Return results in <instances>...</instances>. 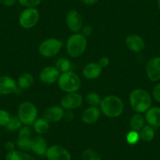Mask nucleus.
I'll return each instance as SVG.
<instances>
[{
    "mask_svg": "<svg viewBox=\"0 0 160 160\" xmlns=\"http://www.w3.org/2000/svg\"><path fill=\"white\" fill-rule=\"evenodd\" d=\"M100 110L108 118H116L124 111V104L122 99L115 95H109L101 100Z\"/></svg>",
    "mask_w": 160,
    "mask_h": 160,
    "instance_id": "1",
    "label": "nucleus"
},
{
    "mask_svg": "<svg viewBox=\"0 0 160 160\" xmlns=\"http://www.w3.org/2000/svg\"><path fill=\"white\" fill-rule=\"evenodd\" d=\"M152 99L149 93L143 89H135L130 94V104L137 113L146 112L152 105Z\"/></svg>",
    "mask_w": 160,
    "mask_h": 160,
    "instance_id": "2",
    "label": "nucleus"
},
{
    "mask_svg": "<svg viewBox=\"0 0 160 160\" xmlns=\"http://www.w3.org/2000/svg\"><path fill=\"white\" fill-rule=\"evenodd\" d=\"M87 47V40L81 33H74L68 38L66 50L71 58H76L82 56Z\"/></svg>",
    "mask_w": 160,
    "mask_h": 160,
    "instance_id": "3",
    "label": "nucleus"
},
{
    "mask_svg": "<svg viewBox=\"0 0 160 160\" xmlns=\"http://www.w3.org/2000/svg\"><path fill=\"white\" fill-rule=\"evenodd\" d=\"M58 82L60 89L67 93L77 92L80 89L82 84L78 75L71 71L61 73Z\"/></svg>",
    "mask_w": 160,
    "mask_h": 160,
    "instance_id": "4",
    "label": "nucleus"
},
{
    "mask_svg": "<svg viewBox=\"0 0 160 160\" xmlns=\"http://www.w3.org/2000/svg\"><path fill=\"white\" fill-rule=\"evenodd\" d=\"M18 116L24 125L30 126L35 122L38 116V110L35 104L29 101H24L19 105Z\"/></svg>",
    "mask_w": 160,
    "mask_h": 160,
    "instance_id": "5",
    "label": "nucleus"
},
{
    "mask_svg": "<svg viewBox=\"0 0 160 160\" xmlns=\"http://www.w3.org/2000/svg\"><path fill=\"white\" fill-rule=\"evenodd\" d=\"M61 47L62 42L58 38H47L40 43L38 53L44 58H53L59 53Z\"/></svg>",
    "mask_w": 160,
    "mask_h": 160,
    "instance_id": "6",
    "label": "nucleus"
},
{
    "mask_svg": "<svg viewBox=\"0 0 160 160\" xmlns=\"http://www.w3.org/2000/svg\"><path fill=\"white\" fill-rule=\"evenodd\" d=\"M39 18V12L36 8H26L20 14L18 21L23 28L30 29L36 25Z\"/></svg>",
    "mask_w": 160,
    "mask_h": 160,
    "instance_id": "7",
    "label": "nucleus"
},
{
    "mask_svg": "<svg viewBox=\"0 0 160 160\" xmlns=\"http://www.w3.org/2000/svg\"><path fill=\"white\" fill-rule=\"evenodd\" d=\"M82 97L79 93H68L61 98V106L63 109L66 110H73L78 108L82 104Z\"/></svg>",
    "mask_w": 160,
    "mask_h": 160,
    "instance_id": "8",
    "label": "nucleus"
},
{
    "mask_svg": "<svg viewBox=\"0 0 160 160\" xmlns=\"http://www.w3.org/2000/svg\"><path fill=\"white\" fill-rule=\"evenodd\" d=\"M46 157L48 160H72V155L68 149L58 144L48 148Z\"/></svg>",
    "mask_w": 160,
    "mask_h": 160,
    "instance_id": "9",
    "label": "nucleus"
},
{
    "mask_svg": "<svg viewBox=\"0 0 160 160\" xmlns=\"http://www.w3.org/2000/svg\"><path fill=\"white\" fill-rule=\"evenodd\" d=\"M66 24L71 32L78 33L82 28V16L77 10H69L66 15Z\"/></svg>",
    "mask_w": 160,
    "mask_h": 160,
    "instance_id": "10",
    "label": "nucleus"
},
{
    "mask_svg": "<svg viewBox=\"0 0 160 160\" xmlns=\"http://www.w3.org/2000/svg\"><path fill=\"white\" fill-rule=\"evenodd\" d=\"M31 134L32 133H31L30 129L27 126L20 129L16 144L21 151H23V152L31 151V140H32Z\"/></svg>",
    "mask_w": 160,
    "mask_h": 160,
    "instance_id": "11",
    "label": "nucleus"
},
{
    "mask_svg": "<svg viewBox=\"0 0 160 160\" xmlns=\"http://www.w3.org/2000/svg\"><path fill=\"white\" fill-rule=\"evenodd\" d=\"M146 75L152 82L160 80V57L152 58L146 64Z\"/></svg>",
    "mask_w": 160,
    "mask_h": 160,
    "instance_id": "12",
    "label": "nucleus"
},
{
    "mask_svg": "<svg viewBox=\"0 0 160 160\" xmlns=\"http://www.w3.org/2000/svg\"><path fill=\"white\" fill-rule=\"evenodd\" d=\"M19 88L16 80L7 75L0 76V95H10Z\"/></svg>",
    "mask_w": 160,
    "mask_h": 160,
    "instance_id": "13",
    "label": "nucleus"
},
{
    "mask_svg": "<svg viewBox=\"0 0 160 160\" xmlns=\"http://www.w3.org/2000/svg\"><path fill=\"white\" fill-rule=\"evenodd\" d=\"M60 72L53 66H47L39 73V78L41 82L46 84H53L58 82L60 76Z\"/></svg>",
    "mask_w": 160,
    "mask_h": 160,
    "instance_id": "14",
    "label": "nucleus"
},
{
    "mask_svg": "<svg viewBox=\"0 0 160 160\" xmlns=\"http://www.w3.org/2000/svg\"><path fill=\"white\" fill-rule=\"evenodd\" d=\"M64 109L61 108V106L53 105L48 108L44 112L42 118L47 120L49 123L50 122H58L64 118Z\"/></svg>",
    "mask_w": 160,
    "mask_h": 160,
    "instance_id": "15",
    "label": "nucleus"
},
{
    "mask_svg": "<svg viewBox=\"0 0 160 160\" xmlns=\"http://www.w3.org/2000/svg\"><path fill=\"white\" fill-rule=\"evenodd\" d=\"M126 44L128 49L134 53H139L144 49L145 42L141 36L137 34L129 35L126 38Z\"/></svg>",
    "mask_w": 160,
    "mask_h": 160,
    "instance_id": "16",
    "label": "nucleus"
},
{
    "mask_svg": "<svg viewBox=\"0 0 160 160\" xmlns=\"http://www.w3.org/2000/svg\"><path fill=\"white\" fill-rule=\"evenodd\" d=\"M47 149H48V148H47V141L42 137L38 135V136L32 138V140H31V151H32L34 153L40 155V156L46 155Z\"/></svg>",
    "mask_w": 160,
    "mask_h": 160,
    "instance_id": "17",
    "label": "nucleus"
},
{
    "mask_svg": "<svg viewBox=\"0 0 160 160\" xmlns=\"http://www.w3.org/2000/svg\"><path fill=\"white\" fill-rule=\"evenodd\" d=\"M101 110L95 106H90L84 110L82 115V122L88 125L95 123L101 116Z\"/></svg>",
    "mask_w": 160,
    "mask_h": 160,
    "instance_id": "18",
    "label": "nucleus"
},
{
    "mask_svg": "<svg viewBox=\"0 0 160 160\" xmlns=\"http://www.w3.org/2000/svg\"><path fill=\"white\" fill-rule=\"evenodd\" d=\"M102 72V68L98 63L90 62L84 66L82 69V75L87 79L98 78Z\"/></svg>",
    "mask_w": 160,
    "mask_h": 160,
    "instance_id": "19",
    "label": "nucleus"
},
{
    "mask_svg": "<svg viewBox=\"0 0 160 160\" xmlns=\"http://www.w3.org/2000/svg\"><path fill=\"white\" fill-rule=\"evenodd\" d=\"M145 120L148 124L152 127H160V108H150L146 112Z\"/></svg>",
    "mask_w": 160,
    "mask_h": 160,
    "instance_id": "20",
    "label": "nucleus"
},
{
    "mask_svg": "<svg viewBox=\"0 0 160 160\" xmlns=\"http://www.w3.org/2000/svg\"><path fill=\"white\" fill-rule=\"evenodd\" d=\"M5 160H35V158L26 152L14 149L7 152Z\"/></svg>",
    "mask_w": 160,
    "mask_h": 160,
    "instance_id": "21",
    "label": "nucleus"
},
{
    "mask_svg": "<svg viewBox=\"0 0 160 160\" xmlns=\"http://www.w3.org/2000/svg\"><path fill=\"white\" fill-rule=\"evenodd\" d=\"M145 119L141 113H136L132 116L130 121V126L132 130L134 131H141V129L144 127Z\"/></svg>",
    "mask_w": 160,
    "mask_h": 160,
    "instance_id": "22",
    "label": "nucleus"
},
{
    "mask_svg": "<svg viewBox=\"0 0 160 160\" xmlns=\"http://www.w3.org/2000/svg\"><path fill=\"white\" fill-rule=\"evenodd\" d=\"M18 86L21 89H28L32 86L34 82V77L32 74L25 73L22 74L18 79Z\"/></svg>",
    "mask_w": 160,
    "mask_h": 160,
    "instance_id": "23",
    "label": "nucleus"
},
{
    "mask_svg": "<svg viewBox=\"0 0 160 160\" xmlns=\"http://www.w3.org/2000/svg\"><path fill=\"white\" fill-rule=\"evenodd\" d=\"M34 130L38 134H44L47 133L50 129V124L43 118H37L33 123Z\"/></svg>",
    "mask_w": 160,
    "mask_h": 160,
    "instance_id": "24",
    "label": "nucleus"
},
{
    "mask_svg": "<svg viewBox=\"0 0 160 160\" xmlns=\"http://www.w3.org/2000/svg\"><path fill=\"white\" fill-rule=\"evenodd\" d=\"M155 134L154 127L150 125H144L140 132V138L144 142H149L153 140Z\"/></svg>",
    "mask_w": 160,
    "mask_h": 160,
    "instance_id": "25",
    "label": "nucleus"
},
{
    "mask_svg": "<svg viewBox=\"0 0 160 160\" xmlns=\"http://www.w3.org/2000/svg\"><path fill=\"white\" fill-rule=\"evenodd\" d=\"M55 68L58 70L60 73H64V72H69L72 68V64L70 61L65 58H60L57 61Z\"/></svg>",
    "mask_w": 160,
    "mask_h": 160,
    "instance_id": "26",
    "label": "nucleus"
},
{
    "mask_svg": "<svg viewBox=\"0 0 160 160\" xmlns=\"http://www.w3.org/2000/svg\"><path fill=\"white\" fill-rule=\"evenodd\" d=\"M85 100L86 102L90 106L98 107V105H100L102 99L101 98V96L95 92H90L86 95Z\"/></svg>",
    "mask_w": 160,
    "mask_h": 160,
    "instance_id": "27",
    "label": "nucleus"
},
{
    "mask_svg": "<svg viewBox=\"0 0 160 160\" xmlns=\"http://www.w3.org/2000/svg\"><path fill=\"white\" fill-rule=\"evenodd\" d=\"M22 122L18 118V116H11L8 124L7 125L6 128L9 131H16V130H20L22 127Z\"/></svg>",
    "mask_w": 160,
    "mask_h": 160,
    "instance_id": "28",
    "label": "nucleus"
},
{
    "mask_svg": "<svg viewBox=\"0 0 160 160\" xmlns=\"http://www.w3.org/2000/svg\"><path fill=\"white\" fill-rule=\"evenodd\" d=\"M82 160H102L99 154L93 149H87L82 153Z\"/></svg>",
    "mask_w": 160,
    "mask_h": 160,
    "instance_id": "29",
    "label": "nucleus"
},
{
    "mask_svg": "<svg viewBox=\"0 0 160 160\" xmlns=\"http://www.w3.org/2000/svg\"><path fill=\"white\" fill-rule=\"evenodd\" d=\"M126 139L129 144H131V145L136 144H138L140 140V133L138 131L131 130L127 134Z\"/></svg>",
    "mask_w": 160,
    "mask_h": 160,
    "instance_id": "30",
    "label": "nucleus"
},
{
    "mask_svg": "<svg viewBox=\"0 0 160 160\" xmlns=\"http://www.w3.org/2000/svg\"><path fill=\"white\" fill-rule=\"evenodd\" d=\"M11 115L7 111L0 109V127H6L10 121Z\"/></svg>",
    "mask_w": 160,
    "mask_h": 160,
    "instance_id": "31",
    "label": "nucleus"
},
{
    "mask_svg": "<svg viewBox=\"0 0 160 160\" xmlns=\"http://www.w3.org/2000/svg\"><path fill=\"white\" fill-rule=\"evenodd\" d=\"M18 2L26 8H35L41 3L42 0H18Z\"/></svg>",
    "mask_w": 160,
    "mask_h": 160,
    "instance_id": "32",
    "label": "nucleus"
},
{
    "mask_svg": "<svg viewBox=\"0 0 160 160\" xmlns=\"http://www.w3.org/2000/svg\"><path fill=\"white\" fill-rule=\"evenodd\" d=\"M152 97L155 101L160 103V83L157 84L152 90Z\"/></svg>",
    "mask_w": 160,
    "mask_h": 160,
    "instance_id": "33",
    "label": "nucleus"
},
{
    "mask_svg": "<svg viewBox=\"0 0 160 160\" xmlns=\"http://www.w3.org/2000/svg\"><path fill=\"white\" fill-rule=\"evenodd\" d=\"M82 35L87 38V37L90 36L93 34V28L90 25H85L83 28H82Z\"/></svg>",
    "mask_w": 160,
    "mask_h": 160,
    "instance_id": "34",
    "label": "nucleus"
},
{
    "mask_svg": "<svg viewBox=\"0 0 160 160\" xmlns=\"http://www.w3.org/2000/svg\"><path fill=\"white\" fill-rule=\"evenodd\" d=\"M18 0H0V3L4 7H11L17 3Z\"/></svg>",
    "mask_w": 160,
    "mask_h": 160,
    "instance_id": "35",
    "label": "nucleus"
},
{
    "mask_svg": "<svg viewBox=\"0 0 160 160\" xmlns=\"http://www.w3.org/2000/svg\"><path fill=\"white\" fill-rule=\"evenodd\" d=\"M98 64L101 65V67L102 68H104L108 67V66L109 65V64H110V60H109V58H107V57H103V58H101V59L99 60Z\"/></svg>",
    "mask_w": 160,
    "mask_h": 160,
    "instance_id": "36",
    "label": "nucleus"
},
{
    "mask_svg": "<svg viewBox=\"0 0 160 160\" xmlns=\"http://www.w3.org/2000/svg\"><path fill=\"white\" fill-rule=\"evenodd\" d=\"M5 148L6 150L8 152H11V151L14 150L15 149V144L11 141H8L7 142H6L5 144Z\"/></svg>",
    "mask_w": 160,
    "mask_h": 160,
    "instance_id": "37",
    "label": "nucleus"
},
{
    "mask_svg": "<svg viewBox=\"0 0 160 160\" xmlns=\"http://www.w3.org/2000/svg\"><path fill=\"white\" fill-rule=\"evenodd\" d=\"M64 118H65V119L67 121H72L74 118V114L72 113V111L68 110V112L66 113H64Z\"/></svg>",
    "mask_w": 160,
    "mask_h": 160,
    "instance_id": "38",
    "label": "nucleus"
},
{
    "mask_svg": "<svg viewBox=\"0 0 160 160\" xmlns=\"http://www.w3.org/2000/svg\"><path fill=\"white\" fill-rule=\"evenodd\" d=\"M82 3L87 6H93L95 5L98 2V0H81Z\"/></svg>",
    "mask_w": 160,
    "mask_h": 160,
    "instance_id": "39",
    "label": "nucleus"
},
{
    "mask_svg": "<svg viewBox=\"0 0 160 160\" xmlns=\"http://www.w3.org/2000/svg\"><path fill=\"white\" fill-rule=\"evenodd\" d=\"M158 10L160 11V0H158Z\"/></svg>",
    "mask_w": 160,
    "mask_h": 160,
    "instance_id": "40",
    "label": "nucleus"
}]
</instances>
